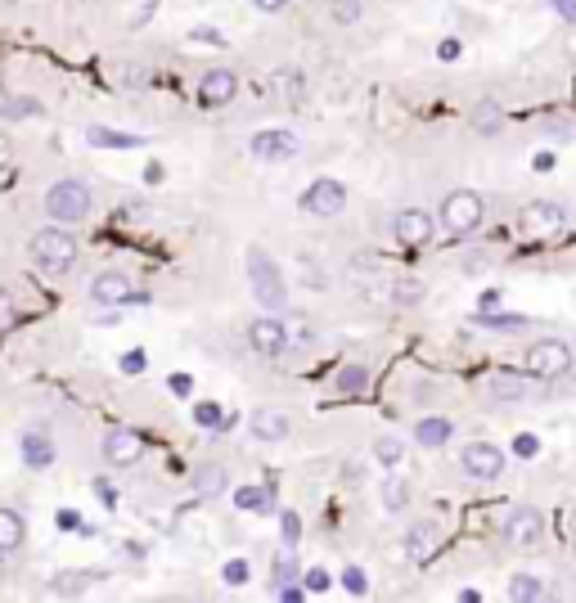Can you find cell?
Listing matches in <instances>:
<instances>
[{"mask_svg": "<svg viewBox=\"0 0 576 603\" xmlns=\"http://www.w3.org/2000/svg\"><path fill=\"white\" fill-rule=\"evenodd\" d=\"M365 383H369V369L365 365L338 369V392H365Z\"/></svg>", "mask_w": 576, "mask_h": 603, "instance_id": "obj_31", "label": "cell"}, {"mask_svg": "<svg viewBox=\"0 0 576 603\" xmlns=\"http://www.w3.org/2000/svg\"><path fill=\"white\" fill-rule=\"evenodd\" d=\"M563 221H567V212H563V203H549V198H540V203H527L522 207V230L527 234H554V230H563Z\"/></svg>", "mask_w": 576, "mask_h": 603, "instance_id": "obj_15", "label": "cell"}, {"mask_svg": "<svg viewBox=\"0 0 576 603\" xmlns=\"http://www.w3.org/2000/svg\"><path fill=\"white\" fill-rule=\"evenodd\" d=\"M140 455H144V437L135 428H108L104 432V459L113 468H131V464H140Z\"/></svg>", "mask_w": 576, "mask_h": 603, "instance_id": "obj_10", "label": "cell"}, {"mask_svg": "<svg viewBox=\"0 0 576 603\" xmlns=\"http://www.w3.org/2000/svg\"><path fill=\"white\" fill-rule=\"evenodd\" d=\"M473 126H477V131H482V135H491L495 126H500V108H495L491 99H486V104H477V113H473Z\"/></svg>", "mask_w": 576, "mask_h": 603, "instance_id": "obj_33", "label": "cell"}, {"mask_svg": "<svg viewBox=\"0 0 576 603\" xmlns=\"http://www.w3.org/2000/svg\"><path fill=\"white\" fill-rule=\"evenodd\" d=\"M45 216H50L54 225H77L90 216V207H95V194H90L86 180H54L50 189H45L41 198Z\"/></svg>", "mask_w": 576, "mask_h": 603, "instance_id": "obj_2", "label": "cell"}, {"mask_svg": "<svg viewBox=\"0 0 576 603\" xmlns=\"http://www.w3.org/2000/svg\"><path fill=\"white\" fill-rule=\"evenodd\" d=\"M554 14L563 18V23H576V0H554Z\"/></svg>", "mask_w": 576, "mask_h": 603, "instance_id": "obj_43", "label": "cell"}, {"mask_svg": "<svg viewBox=\"0 0 576 603\" xmlns=\"http://www.w3.org/2000/svg\"><path fill=\"white\" fill-rule=\"evenodd\" d=\"M135 293V284L122 275V270H99L95 279H90V302L95 306H126Z\"/></svg>", "mask_w": 576, "mask_h": 603, "instance_id": "obj_11", "label": "cell"}, {"mask_svg": "<svg viewBox=\"0 0 576 603\" xmlns=\"http://www.w3.org/2000/svg\"><path fill=\"white\" fill-rule=\"evenodd\" d=\"M248 428H252V437H257V441H284L288 432H293V419H288L284 410H270V405H261V410H252Z\"/></svg>", "mask_w": 576, "mask_h": 603, "instance_id": "obj_16", "label": "cell"}, {"mask_svg": "<svg viewBox=\"0 0 576 603\" xmlns=\"http://www.w3.org/2000/svg\"><path fill=\"white\" fill-rule=\"evenodd\" d=\"M221 576H225V585H243V581H248V563H243V558H230Z\"/></svg>", "mask_w": 576, "mask_h": 603, "instance_id": "obj_39", "label": "cell"}, {"mask_svg": "<svg viewBox=\"0 0 576 603\" xmlns=\"http://www.w3.org/2000/svg\"><path fill=\"white\" fill-rule=\"evenodd\" d=\"M477 324L491 329V333H518V329H527V315H491V311H482V315H477Z\"/></svg>", "mask_w": 576, "mask_h": 603, "instance_id": "obj_25", "label": "cell"}, {"mask_svg": "<svg viewBox=\"0 0 576 603\" xmlns=\"http://www.w3.org/2000/svg\"><path fill=\"white\" fill-rule=\"evenodd\" d=\"M302 590L306 594H324V590H329V572H324V567H311V572L302 576Z\"/></svg>", "mask_w": 576, "mask_h": 603, "instance_id": "obj_37", "label": "cell"}, {"mask_svg": "<svg viewBox=\"0 0 576 603\" xmlns=\"http://www.w3.org/2000/svg\"><path fill=\"white\" fill-rule=\"evenodd\" d=\"M194 491L198 495H221L225 491V468L221 464H203L194 473Z\"/></svg>", "mask_w": 576, "mask_h": 603, "instance_id": "obj_22", "label": "cell"}, {"mask_svg": "<svg viewBox=\"0 0 576 603\" xmlns=\"http://www.w3.org/2000/svg\"><path fill=\"white\" fill-rule=\"evenodd\" d=\"M482 194H473V189H455V194H446V203H441V225H446L450 234H473L477 225H482Z\"/></svg>", "mask_w": 576, "mask_h": 603, "instance_id": "obj_4", "label": "cell"}, {"mask_svg": "<svg viewBox=\"0 0 576 603\" xmlns=\"http://www.w3.org/2000/svg\"><path fill=\"white\" fill-rule=\"evenodd\" d=\"M405 504H410V486H405V477H387L383 482V509L396 513V509H405Z\"/></svg>", "mask_w": 576, "mask_h": 603, "instance_id": "obj_26", "label": "cell"}, {"mask_svg": "<svg viewBox=\"0 0 576 603\" xmlns=\"http://www.w3.org/2000/svg\"><path fill=\"white\" fill-rule=\"evenodd\" d=\"M500 531L509 545L531 549V545H540V536H545V518H540V509H513Z\"/></svg>", "mask_w": 576, "mask_h": 603, "instance_id": "obj_12", "label": "cell"}, {"mask_svg": "<svg viewBox=\"0 0 576 603\" xmlns=\"http://www.w3.org/2000/svg\"><path fill=\"white\" fill-rule=\"evenodd\" d=\"M234 504L243 513H270V491L266 486H243V491H234Z\"/></svg>", "mask_w": 576, "mask_h": 603, "instance_id": "obj_24", "label": "cell"}, {"mask_svg": "<svg viewBox=\"0 0 576 603\" xmlns=\"http://www.w3.org/2000/svg\"><path fill=\"white\" fill-rule=\"evenodd\" d=\"M248 149H252V158H261V162H288L302 153V140H297L293 131H257L248 140Z\"/></svg>", "mask_w": 576, "mask_h": 603, "instance_id": "obj_9", "label": "cell"}, {"mask_svg": "<svg viewBox=\"0 0 576 603\" xmlns=\"http://www.w3.org/2000/svg\"><path fill=\"white\" fill-rule=\"evenodd\" d=\"M342 207H347V185H342V180H315V185H306L302 212H311V216H338Z\"/></svg>", "mask_w": 576, "mask_h": 603, "instance_id": "obj_8", "label": "cell"}, {"mask_svg": "<svg viewBox=\"0 0 576 603\" xmlns=\"http://www.w3.org/2000/svg\"><path fill=\"white\" fill-rule=\"evenodd\" d=\"M459 468H464L468 477H477V482H495V477L504 473V450L491 446V441H473V446H464V455H459Z\"/></svg>", "mask_w": 576, "mask_h": 603, "instance_id": "obj_6", "label": "cell"}, {"mask_svg": "<svg viewBox=\"0 0 576 603\" xmlns=\"http://www.w3.org/2000/svg\"><path fill=\"white\" fill-rule=\"evenodd\" d=\"M23 540H27L23 513L0 509V554H18V549H23Z\"/></svg>", "mask_w": 576, "mask_h": 603, "instance_id": "obj_18", "label": "cell"}, {"mask_svg": "<svg viewBox=\"0 0 576 603\" xmlns=\"http://www.w3.org/2000/svg\"><path fill=\"white\" fill-rule=\"evenodd\" d=\"M194 41H203V45H221V32H212V27H198Z\"/></svg>", "mask_w": 576, "mask_h": 603, "instance_id": "obj_47", "label": "cell"}, {"mask_svg": "<svg viewBox=\"0 0 576 603\" xmlns=\"http://www.w3.org/2000/svg\"><path fill=\"white\" fill-rule=\"evenodd\" d=\"M189 387H194V383H189V378H185V374H176V378H171V392H180V396H189Z\"/></svg>", "mask_w": 576, "mask_h": 603, "instance_id": "obj_49", "label": "cell"}, {"mask_svg": "<svg viewBox=\"0 0 576 603\" xmlns=\"http://www.w3.org/2000/svg\"><path fill=\"white\" fill-rule=\"evenodd\" d=\"M122 369H126V374H140V369H144V351H126Z\"/></svg>", "mask_w": 576, "mask_h": 603, "instance_id": "obj_42", "label": "cell"}, {"mask_svg": "<svg viewBox=\"0 0 576 603\" xmlns=\"http://www.w3.org/2000/svg\"><path fill=\"white\" fill-rule=\"evenodd\" d=\"M509 599L513 603H540V599H545V581H540V576H531V572H518L509 581Z\"/></svg>", "mask_w": 576, "mask_h": 603, "instance_id": "obj_20", "label": "cell"}, {"mask_svg": "<svg viewBox=\"0 0 576 603\" xmlns=\"http://www.w3.org/2000/svg\"><path fill=\"white\" fill-rule=\"evenodd\" d=\"M279 531H284V545H297V536H302V522H297V513H284V518H279Z\"/></svg>", "mask_w": 576, "mask_h": 603, "instance_id": "obj_40", "label": "cell"}, {"mask_svg": "<svg viewBox=\"0 0 576 603\" xmlns=\"http://www.w3.org/2000/svg\"><path fill=\"white\" fill-rule=\"evenodd\" d=\"M14 315V297H9V288L0 284V320H9Z\"/></svg>", "mask_w": 576, "mask_h": 603, "instance_id": "obj_45", "label": "cell"}, {"mask_svg": "<svg viewBox=\"0 0 576 603\" xmlns=\"http://www.w3.org/2000/svg\"><path fill=\"white\" fill-rule=\"evenodd\" d=\"M99 581H104V572H81V567H77V572H59V576H54L50 590L54 594H86L90 585H99Z\"/></svg>", "mask_w": 576, "mask_h": 603, "instance_id": "obj_19", "label": "cell"}, {"mask_svg": "<svg viewBox=\"0 0 576 603\" xmlns=\"http://www.w3.org/2000/svg\"><path fill=\"white\" fill-rule=\"evenodd\" d=\"M567 369H572V347L558 338H540L536 347L527 351V374L540 378V383H549V378H563Z\"/></svg>", "mask_w": 576, "mask_h": 603, "instance_id": "obj_5", "label": "cell"}, {"mask_svg": "<svg viewBox=\"0 0 576 603\" xmlns=\"http://www.w3.org/2000/svg\"><path fill=\"white\" fill-rule=\"evenodd\" d=\"M234 95H239V72H230V68H207L203 77H198V99H203L207 108L230 104Z\"/></svg>", "mask_w": 576, "mask_h": 603, "instance_id": "obj_14", "label": "cell"}, {"mask_svg": "<svg viewBox=\"0 0 576 603\" xmlns=\"http://www.w3.org/2000/svg\"><path fill=\"white\" fill-rule=\"evenodd\" d=\"M23 459L32 468H41V464H50V459H54V446L41 437V432H27V437H23Z\"/></svg>", "mask_w": 576, "mask_h": 603, "instance_id": "obj_23", "label": "cell"}, {"mask_svg": "<svg viewBox=\"0 0 576 603\" xmlns=\"http://www.w3.org/2000/svg\"><path fill=\"white\" fill-rule=\"evenodd\" d=\"M374 455H378V464H387V468H396L405 459V446L396 437H378V446H374Z\"/></svg>", "mask_w": 576, "mask_h": 603, "instance_id": "obj_32", "label": "cell"}, {"mask_svg": "<svg viewBox=\"0 0 576 603\" xmlns=\"http://www.w3.org/2000/svg\"><path fill=\"white\" fill-rule=\"evenodd\" d=\"M248 342L257 356H279L288 347V324L279 315H261V320L248 324Z\"/></svg>", "mask_w": 576, "mask_h": 603, "instance_id": "obj_13", "label": "cell"}, {"mask_svg": "<svg viewBox=\"0 0 576 603\" xmlns=\"http://www.w3.org/2000/svg\"><path fill=\"white\" fill-rule=\"evenodd\" d=\"M194 423H203V428H221V423H225V414H221V405H212V401H203V405H194Z\"/></svg>", "mask_w": 576, "mask_h": 603, "instance_id": "obj_35", "label": "cell"}, {"mask_svg": "<svg viewBox=\"0 0 576 603\" xmlns=\"http://www.w3.org/2000/svg\"><path fill=\"white\" fill-rule=\"evenodd\" d=\"M392 234L405 248H419V243H428L432 234H437V221H432V212H423V207H401V212L392 216Z\"/></svg>", "mask_w": 576, "mask_h": 603, "instance_id": "obj_7", "label": "cell"}, {"mask_svg": "<svg viewBox=\"0 0 576 603\" xmlns=\"http://www.w3.org/2000/svg\"><path fill=\"white\" fill-rule=\"evenodd\" d=\"M527 387H531V378H518V374H495L491 378V396H509V401H518Z\"/></svg>", "mask_w": 576, "mask_h": 603, "instance_id": "obj_27", "label": "cell"}, {"mask_svg": "<svg viewBox=\"0 0 576 603\" xmlns=\"http://www.w3.org/2000/svg\"><path fill=\"white\" fill-rule=\"evenodd\" d=\"M437 540H441L437 522H414V527L405 531V558H410V563H428V558L437 554Z\"/></svg>", "mask_w": 576, "mask_h": 603, "instance_id": "obj_17", "label": "cell"}, {"mask_svg": "<svg viewBox=\"0 0 576 603\" xmlns=\"http://www.w3.org/2000/svg\"><path fill=\"white\" fill-rule=\"evenodd\" d=\"M275 581L279 585H288V581H297V558H293V545L284 549V554L275 558Z\"/></svg>", "mask_w": 576, "mask_h": 603, "instance_id": "obj_34", "label": "cell"}, {"mask_svg": "<svg viewBox=\"0 0 576 603\" xmlns=\"http://www.w3.org/2000/svg\"><path fill=\"white\" fill-rule=\"evenodd\" d=\"M279 90H284V95H293V99H302V72H279Z\"/></svg>", "mask_w": 576, "mask_h": 603, "instance_id": "obj_41", "label": "cell"}, {"mask_svg": "<svg viewBox=\"0 0 576 603\" xmlns=\"http://www.w3.org/2000/svg\"><path fill=\"white\" fill-rule=\"evenodd\" d=\"M9 158H14V140L0 131V167H9Z\"/></svg>", "mask_w": 576, "mask_h": 603, "instance_id": "obj_46", "label": "cell"}, {"mask_svg": "<svg viewBox=\"0 0 576 603\" xmlns=\"http://www.w3.org/2000/svg\"><path fill=\"white\" fill-rule=\"evenodd\" d=\"M360 14H365L360 0H333V18H338V23H356Z\"/></svg>", "mask_w": 576, "mask_h": 603, "instance_id": "obj_36", "label": "cell"}, {"mask_svg": "<svg viewBox=\"0 0 576 603\" xmlns=\"http://www.w3.org/2000/svg\"><path fill=\"white\" fill-rule=\"evenodd\" d=\"M41 113V104H36V99H0V117H9V122H18V117H36Z\"/></svg>", "mask_w": 576, "mask_h": 603, "instance_id": "obj_30", "label": "cell"}, {"mask_svg": "<svg viewBox=\"0 0 576 603\" xmlns=\"http://www.w3.org/2000/svg\"><path fill=\"white\" fill-rule=\"evenodd\" d=\"M342 585H347V594H365L369 590V576L360 572V567H347V572H342Z\"/></svg>", "mask_w": 576, "mask_h": 603, "instance_id": "obj_38", "label": "cell"}, {"mask_svg": "<svg viewBox=\"0 0 576 603\" xmlns=\"http://www.w3.org/2000/svg\"><path fill=\"white\" fill-rule=\"evenodd\" d=\"M450 419H423L419 428H414V441H419V446H446L450 441Z\"/></svg>", "mask_w": 576, "mask_h": 603, "instance_id": "obj_21", "label": "cell"}, {"mask_svg": "<svg viewBox=\"0 0 576 603\" xmlns=\"http://www.w3.org/2000/svg\"><path fill=\"white\" fill-rule=\"evenodd\" d=\"M27 257H32L36 275L63 279L72 266H77V239H72L63 225H45V230L32 234V243H27Z\"/></svg>", "mask_w": 576, "mask_h": 603, "instance_id": "obj_1", "label": "cell"}, {"mask_svg": "<svg viewBox=\"0 0 576 603\" xmlns=\"http://www.w3.org/2000/svg\"><path fill=\"white\" fill-rule=\"evenodd\" d=\"M392 302L396 306H419L423 302V284H419V279H396V284H392Z\"/></svg>", "mask_w": 576, "mask_h": 603, "instance_id": "obj_29", "label": "cell"}, {"mask_svg": "<svg viewBox=\"0 0 576 603\" xmlns=\"http://www.w3.org/2000/svg\"><path fill=\"white\" fill-rule=\"evenodd\" d=\"M86 140L90 144H108V149H135V144H140L135 135H117V131H104V126H90Z\"/></svg>", "mask_w": 576, "mask_h": 603, "instance_id": "obj_28", "label": "cell"}, {"mask_svg": "<svg viewBox=\"0 0 576 603\" xmlns=\"http://www.w3.org/2000/svg\"><path fill=\"white\" fill-rule=\"evenodd\" d=\"M513 450H518L522 459H527V455H536V437H518V446H513Z\"/></svg>", "mask_w": 576, "mask_h": 603, "instance_id": "obj_48", "label": "cell"}, {"mask_svg": "<svg viewBox=\"0 0 576 603\" xmlns=\"http://www.w3.org/2000/svg\"><path fill=\"white\" fill-rule=\"evenodd\" d=\"M252 5H257L261 14H284V9H288V0H252Z\"/></svg>", "mask_w": 576, "mask_h": 603, "instance_id": "obj_44", "label": "cell"}, {"mask_svg": "<svg viewBox=\"0 0 576 603\" xmlns=\"http://www.w3.org/2000/svg\"><path fill=\"white\" fill-rule=\"evenodd\" d=\"M248 284H252V297H257L270 315H279L288 306V284L266 248H248Z\"/></svg>", "mask_w": 576, "mask_h": 603, "instance_id": "obj_3", "label": "cell"}]
</instances>
